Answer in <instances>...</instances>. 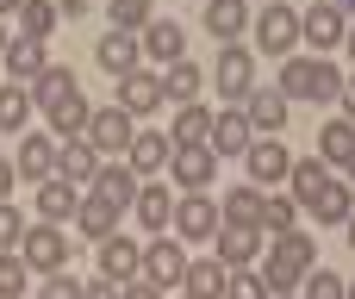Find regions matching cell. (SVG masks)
<instances>
[{"label": "cell", "instance_id": "obj_3", "mask_svg": "<svg viewBox=\"0 0 355 299\" xmlns=\"http://www.w3.org/2000/svg\"><path fill=\"white\" fill-rule=\"evenodd\" d=\"M343 31H349V12H343L337 0H312V6L300 12V37H306L312 50H337Z\"/></svg>", "mask_w": 355, "mask_h": 299}, {"label": "cell", "instance_id": "obj_7", "mask_svg": "<svg viewBox=\"0 0 355 299\" xmlns=\"http://www.w3.org/2000/svg\"><path fill=\"white\" fill-rule=\"evenodd\" d=\"M131 137H137V125H131V112H119V106H106V112H94V119H87V144H94V150H106V156H119V162H125Z\"/></svg>", "mask_w": 355, "mask_h": 299}, {"label": "cell", "instance_id": "obj_19", "mask_svg": "<svg viewBox=\"0 0 355 299\" xmlns=\"http://www.w3.org/2000/svg\"><path fill=\"white\" fill-rule=\"evenodd\" d=\"M37 225H62V219H75V206H81V194H75V181H62V175H50V181H37Z\"/></svg>", "mask_w": 355, "mask_h": 299}, {"label": "cell", "instance_id": "obj_14", "mask_svg": "<svg viewBox=\"0 0 355 299\" xmlns=\"http://www.w3.org/2000/svg\"><path fill=\"white\" fill-rule=\"evenodd\" d=\"M137 44H144V56H156V62H162V69H168V62H181V56H187V31H181V25H175V19H150V25H144V31H137Z\"/></svg>", "mask_w": 355, "mask_h": 299}, {"label": "cell", "instance_id": "obj_1", "mask_svg": "<svg viewBox=\"0 0 355 299\" xmlns=\"http://www.w3.org/2000/svg\"><path fill=\"white\" fill-rule=\"evenodd\" d=\"M306 268H318V244H312L306 231H275V256L262 262L268 299H287L300 281H306Z\"/></svg>", "mask_w": 355, "mask_h": 299}, {"label": "cell", "instance_id": "obj_10", "mask_svg": "<svg viewBox=\"0 0 355 299\" xmlns=\"http://www.w3.org/2000/svg\"><path fill=\"white\" fill-rule=\"evenodd\" d=\"M168 169H175V187L206 194V187H212V175H218V156H212L206 144H193V150H168Z\"/></svg>", "mask_w": 355, "mask_h": 299}, {"label": "cell", "instance_id": "obj_37", "mask_svg": "<svg viewBox=\"0 0 355 299\" xmlns=\"http://www.w3.org/2000/svg\"><path fill=\"white\" fill-rule=\"evenodd\" d=\"M25 112H31V87L6 81L0 87V131H25Z\"/></svg>", "mask_w": 355, "mask_h": 299}, {"label": "cell", "instance_id": "obj_20", "mask_svg": "<svg viewBox=\"0 0 355 299\" xmlns=\"http://www.w3.org/2000/svg\"><path fill=\"white\" fill-rule=\"evenodd\" d=\"M137 56H144L137 31H106V37L94 44V62H100L106 75H131V69H137Z\"/></svg>", "mask_w": 355, "mask_h": 299}, {"label": "cell", "instance_id": "obj_54", "mask_svg": "<svg viewBox=\"0 0 355 299\" xmlns=\"http://www.w3.org/2000/svg\"><path fill=\"white\" fill-rule=\"evenodd\" d=\"M343 231H349V250H355V212H349V219H343Z\"/></svg>", "mask_w": 355, "mask_h": 299}, {"label": "cell", "instance_id": "obj_23", "mask_svg": "<svg viewBox=\"0 0 355 299\" xmlns=\"http://www.w3.org/2000/svg\"><path fill=\"white\" fill-rule=\"evenodd\" d=\"M168 150H175V144H168L162 131H137V137H131V150H125V169H131V175L144 181V175L168 169Z\"/></svg>", "mask_w": 355, "mask_h": 299}, {"label": "cell", "instance_id": "obj_25", "mask_svg": "<svg viewBox=\"0 0 355 299\" xmlns=\"http://www.w3.org/2000/svg\"><path fill=\"white\" fill-rule=\"evenodd\" d=\"M287 181H293V200H300V206H312L337 175H331V162H324V156H306V162H293V169H287Z\"/></svg>", "mask_w": 355, "mask_h": 299}, {"label": "cell", "instance_id": "obj_36", "mask_svg": "<svg viewBox=\"0 0 355 299\" xmlns=\"http://www.w3.org/2000/svg\"><path fill=\"white\" fill-rule=\"evenodd\" d=\"M87 119H94V106H87L81 94H69L62 106H50V131H56V137H81V131H87Z\"/></svg>", "mask_w": 355, "mask_h": 299}, {"label": "cell", "instance_id": "obj_34", "mask_svg": "<svg viewBox=\"0 0 355 299\" xmlns=\"http://www.w3.org/2000/svg\"><path fill=\"white\" fill-rule=\"evenodd\" d=\"M193 94H200V62H187V56H181V62H168V69H162V100L187 106Z\"/></svg>", "mask_w": 355, "mask_h": 299}, {"label": "cell", "instance_id": "obj_44", "mask_svg": "<svg viewBox=\"0 0 355 299\" xmlns=\"http://www.w3.org/2000/svg\"><path fill=\"white\" fill-rule=\"evenodd\" d=\"M19 237H25V212L12 200H0V250H19Z\"/></svg>", "mask_w": 355, "mask_h": 299}, {"label": "cell", "instance_id": "obj_27", "mask_svg": "<svg viewBox=\"0 0 355 299\" xmlns=\"http://www.w3.org/2000/svg\"><path fill=\"white\" fill-rule=\"evenodd\" d=\"M225 262L212 256V262H187V275H181V293L187 299H225Z\"/></svg>", "mask_w": 355, "mask_h": 299}, {"label": "cell", "instance_id": "obj_43", "mask_svg": "<svg viewBox=\"0 0 355 299\" xmlns=\"http://www.w3.org/2000/svg\"><path fill=\"white\" fill-rule=\"evenodd\" d=\"M225 299H268V287H262V275L231 268V275H225Z\"/></svg>", "mask_w": 355, "mask_h": 299}, {"label": "cell", "instance_id": "obj_11", "mask_svg": "<svg viewBox=\"0 0 355 299\" xmlns=\"http://www.w3.org/2000/svg\"><path fill=\"white\" fill-rule=\"evenodd\" d=\"M156 106H168V100H162V75H144V69L119 75V112L144 119V112H156Z\"/></svg>", "mask_w": 355, "mask_h": 299}, {"label": "cell", "instance_id": "obj_51", "mask_svg": "<svg viewBox=\"0 0 355 299\" xmlns=\"http://www.w3.org/2000/svg\"><path fill=\"white\" fill-rule=\"evenodd\" d=\"M19 6H25V0H0V19H6V12H19Z\"/></svg>", "mask_w": 355, "mask_h": 299}, {"label": "cell", "instance_id": "obj_31", "mask_svg": "<svg viewBox=\"0 0 355 299\" xmlns=\"http://www.w3.org/2000/svg\"><path fill=\"white\" fill-rule=\"evenodd\" d=\"M75 231H81V237H94V244H100V237H112V231H119V206H106V200H94V194H87V200L75 206Z\"/></svg>", "mask_w": 355, "mask_h": 299}, {"label": "cell", "instance_id": "obj_40", "mask_svg": "<svg viewBox=\"0 0 355 299\" xmlns=\"http://www.w3.org/2000/svg\"><path fill=\"white\" fill-rule=\"evenodd\" d=\"M25 275H31L25 256H19V250H0V299H19V293H25Z\"/></svg>", "mask_w": 355, "mask_h": 299}, {"label": "cell", "instance_id": "obj_28", "mask_svg": "<svg viewBox=\"0 0 355 299\" xmlns=\"http://www.w3.org/2000/svg\"><path fill=\"white\" fill-rule=\"evenodd\" d=\"M318 62H324V56H287V62H281V94H287V100H312Z\"/></svg>", "mask_w": 355, "mask_h": 299}, {"label": "cell", "instance_id": "obj_55", "mask_svg": "<svg viewBox=\"0 0 355 299\" xmlns=\"http://www.w3.org/2000/svg\"><path fill=\"white\" fill-rule=\"evenodd\" d=\"M0 50H6V19H0Z\"/></svg>", "mask_w": 355, "mask_h": 299}, {"label": "cell", "instance_id": "obj_35", "mask_svg": "<svg viewBox=\"0 0 355 299\" xmlns=\"http://www.w3.org/2000/svg\"><path fill=\"white\" fill-rule=\"evenodd\" d=\"M349 150H355V125H349V119H324V131H318V156L343 169Z\"/></svg>", "mask_w": 355, "mask_h": 299}, {"label": "cell", "instance_id": "obj_6", "mask_svg": "<svg viewBox=\"0 0 355 299\" xmlns=\"http://www.w3.org/2000/svg\"><path fill=\"white\" fill-rule=\"evenodd\" d=\"M19 256H25V268H37V275H56V268L69 262V237H62L56 225H25V237H19Z\"/></svg>", "mask_w": 355, "mask_h": 299}, {"label": "cell", "instance_id": "obj_29", "mask_svg": "<svg viewBox=\"0 0 355 299\" xmlns=\"http://www.w3.org/2000/svg\"><path fill=\"white\" fill-rule=\"evenodd\" d=\"M206 137H212V112H206L200 100H187V106L175 112V137H168V144H175V150H193V144H206Z\"/></svg>", "mask_w": 355, "mask_h": 299}, {"label": "cell", "instance_id": "obj_39", "mask_svg": "<svg viewBox=\"0 0 355 299\" xmlns=\"http://www.w3.org/2000/svg\"><path fill=\"white\" fill-rule=\"evenodd\" d=\"M150 6H156V0H106L112 31H144V25H150Z\"/></svg>", "mask_w": 355, "mask_h": 299}, {"label": "cell", "instance_id": "obj_46", "mask_svg": "<svg viewBox=\"0 0 355 299\" xmlns=\"http://www.w3.org/2000/svg\"><path fill=\"white\" fill-rule=\"evenodd\" d=\"M337 94H343V75H337L331 62H318V87H312V100L324 106V100H337Z\"/></svg>", "mask_w": 355, "mask_h": 299}, {"label": "cell", "instance_id": "obj_26", "mask_svg": "<svg viewBox=\"0 0 355 299\" xmlns=\"http://www.w3.org/2000/svg\"><path fill=\"white\" fill-rule=\"evenodd\" d=\"M243 25H250V0H206V31L218 44H237Z\"/></svg>", "mask_w": 355, "mask_h": 299}, {"label": "cell", "instance_id": "obj_47", "mask_svg": "<svg viewBox=\"0 0 355 299\" xmlns=\"http://www.w3.org/2000/svg\"><path fill=\"white\" fill-rule=\"evenodd\" d=\"M81 299H125V287L100 275V281H81Z\"/></svg>", "mask_w": 355, "mask_h": 299}, {"label": "cell", "instance_id": "obj_8", "mask_svg": "<svg viewBox=\"0 0 355 299\" xmlns=\"http://www.w3.org/2000/svg\"><path fill=\"white\" fill-rule=\"evenodd\" d=\"M250 144H256V125H250V112H237V106L212 112V137H206V150H212V156H243Z\"/></svg>", "mask_w": 355, "mask_h": 299}, {"label": "cell", "instance_id": "obj_22", "mask_svg": "<svg viewBox=\"0 0 355 299\" xmlns=\"http://www.w3.org/2000/svg\"><path fill=\"white\" fill-rule=\"evenodd\" d=\"M137 262H144V250H137L131 237H119V231L100 237V275H106V281H119V287L137 281Z\"/></svg>", "mask_w": 355, "mask_h": 299}, {"label": "cell", "instance_id": "obj_30", "mask_svg": "<svg viewBox=\"0 0 355 299\" xmlns=\"http://www.w3.org/2000/svg\"><path fill=\"white\" fill-rule=\"evenodd\" d=\"M131 212H137V219H144L150 231H168V219H175V194L150 181V187H137V200H131Z\"/></svg>", "mask_w": 355, "mask_h": 299}, {"label": "cell", "instance_id": "obj_49", "mask_svg": "<svg viewBox=\"0 0 355 299\" xmlns=\"http://www.w3.org/2000/svg\"><path fill=\"white\" fill-rule=\"evenodd\" d=\"M12 181H19V169H12V162L0 156V200H12Z\"/></svg>", "mask_w": 355, "mask_h": 299}, {"label": "cell", "instance_id": "obj_17", "mask_svg": "<svg viewBox=\"0 0 355 299\" xmlns=\"http://www.w3.org/2000/svg\"><path fill=\"white\" fill-rule=\"evenodd\" d=\"M56 175L75 181V187H87V181L100 175V150H94L87 137H62V144H56Z\"/></svg>", "mask_w": 355, "mask_h": 299}, {"label": "cell", "instance_id": "obj_16", "mask_svg": "<svg viewBox=\"0 0 355 299\" xmlns=\"http://www.w3.org/2000/svg\"><path fill=\"white\" fill-rule=\"evenodd\" d=\"M250 75H256L250 50H243V44H225V50H218V69H212L218 94H225V100H243V94H250Z\"/></svg>", "mask_w": 355, "mask_h": 299}, {"label": "cell", "instance_id": "obj_15", "mask_svg": "<svg viewBox=\"0 0 355 299\" xmlns=\"http://www.w3.org/2000/svg\"><path fill=\"white\" fill-rule=\"evenodd\" d=\"M0 56H6V69H12V81H19V87H31V81L50 69L44 37H25V31H19V37H6V50H0Z\"/></svg>", "mask_w": 355, "mask_h": 299}, {"label": "cell", "instance_id": "obj_58", "mask_svg": "<svg viewBox=\"0 0 355 299\" xmlns=\"http://www.w3.org/2000/svg\"><path fill=\"white\" fill-rule=\"evenodd\" d=\"M287 299H293V293H287Z\"/></svg>", "mask_w": 355, "mask_h": 299}, {"label": "cell", "instance_id": "obj_57", "mask_svg": "<svg viewBox=\"0 0 355 299\" xmlns=\"http://www.w3.org/2000/svg\"><path fill=\"white\" fill-rule=\"evenodd\" d=\"M343 299H355V281H349V287H343Z\"/></svg>", "mask_w": 355, "mask_h": 299}, {"label": "cell", "instance_id": "obj_33", "mask_svg": "<svg viewBox=\"0 0 355 299\" xmlns=\"http://www.w3.org/2000/svg\"><path fill=\"white\" fill-rule=\"evenodd\" d=\"M306 212H312L318 225H343V219L355 212V194H349V181H331V187H324V194H318V200H312Z\"/></svg>", "mask_w": 355, "mask_h": 299}, {"label": "cell", "instance_id": "obj_13", "mask_svg": "<svg viewBox=\"0 0 355 299\" xmlns=\"http://www.w3.org/2000/svg\"><path fill=\"white\" fill-rule=\"evenodd\" d=\"M212 244H218V262L225 268H250L256 250H262V225H218Z\"/></svg>", "mask_w": 355, "mask_h": 299}, {"label": "cell", "instance_id": "obj_41", "mask_svg": "<svg viewBox=\"0 0 355 299\" xmlns=\"http://www.w3.org/2000/svg\"><path fill=\"white\" fill-rule=\"evenodd\" d=\"M343 275H331V268H306V281H300V293L306 299H343Z\"/></svg>", "mask_w": 355, "mask_h": 299}, {"label": "cell", "instance_id": "obj_48", "mask_svg": "<svg viewBox=\"0 0 355 299\" xmlns=\"http://www.w3.org/2000/svg\"><path fill=\"white\" fill-rule=\"evenodd\" d=\"M125 299H162V287H150V281H125Z\"/></svg>", "mask_w": 355, "mask_h": 299}, {"label": "cell", "instance_id": "obj_5", "mask_svg": "<svg viewBox=\"0 0 355 299\" xmlns=\"http://www.w3.org/2000/svg\"><path fill=\"white\" fill-rule=\"evenodd\" d=\"M175 237L181 244H206L218 225H225V212H218V200H206V194H187V200H175Z\"/></svg>", "mask_w": 355, "mask_h": 299}, {"label": "cell", "instance_id": "obj_9", "mask_svg": "<svg viewBox=\"0 0 355 299\" xmlns=\"http://www.w3.org/2000/svg\"><path fill=\"white\" fill-rule=\"evenodd\" d=\"M12 169H19L25 181H50V175H56V137H50V131H19Z\"/></svg>", "mask_w": 355, "mask_h": 299}, {"label": "cell", "instance_id": "obj_2", "mask_svg": "<svg viewBox=\"0 0 355 299\" xmlns=\"http://www.w3.org/2000/svg\"><path fill=\"white\" fill-rule=\"evenodd\" d=\"M137 275L150 281V287H181V275H187V250L175 244V237H162L156 231V244H144V262H137Z\"/></svg>", "mask_w": 355, "mask_h": 299}, {"label": "cell", "instance_id": "obj_4", "mask_svg": "<svg viewBox=\"0 0 355 299\" xmlns=\"http://www.w3.org/2000/svg\"><path fill=\"white\" fill-rule=\"evenodd\" d=\"M293 44H300V12H293L287 0L262 6V12H256V50H268V56H287Z\"/></svg>", "mask_w": 355, "mask_h": 299}, {"label": "cell", "instance_id": "obj_18", "mask_svg": "<svg viewBox=\"0 0 355 299\" xmlns=\"http://www.w3.org/2000/svg\"><path fill=\"white\" fill-rule=\"evenodd\" d=\"M137 187H144V181H137L125 162H100V175L87 181V194H94V200H106V206H119V212L137 200Z\"/></svg>", "mask_w": 355, "mask_h": 299}, {"label": "cell", "instance_id": "obj_45", "mask_svg": "<svg viewBox=\"0 0 355 299\" xmlns=\"http://www.w3.org/2000/svg\"><path fill=\"white\" fill-rule=\"evenodd\" d=\"M37 299H81V281L56 268V275H44V287H37Z\"/></svg>", "mask_w": 355, "mask_h": 299}, {"label": "cell", "instance_id": "obj_42", "mask_svg": "<svg viewBox=\"0 0 355 299\" xmlns=\"http://www.w3.org/2000/svg\"><path fill=\"white\" fill-rule=\"evenodd\" d=\"M293 219H300V200H262V231H293Z\"/></svg>", "mask_w": 355, "mask_h": 299}, {"label": "cell", "instance_id": "obj_50", "mask_svg": "<svg viewBox=\"0 0 355 299\" xmlns=\"http://www.w3.org/2000/svg\"><path fill=\"white\" fill-rule=\"evenodd\" d=\"M337 106H343V119L355 125V81H343V94H337Z\"/></svg>", "mask_w": 355, "mask_h": 299}, {"label": "cell", "instance_id": "obj_24", "mask_svg": "<svg viewBox=\"0 0 355 299\" xmlns=\"http://www.w3.org/2000/svg\"><path fill=\"white\" fill-rule=\"evenodd\" d=\"M69 94H81V81H75V69H62V62H50V69L31 81V106H44V112H50V106H62Z\"/></svg>", "mask_w": 355, "mask_h": 299}, {"label": "cell", "instance_id": "obj_52", "mask_svg": "<svg viewBox=\"0 0 355 299\" xmlns=\"http://www.w3.org/2000/svg\"><path fill=\"white\" fill-rule=\"evenodd\" d=\"M343 50H349V56H355V25H349V31H343Z\"/></svg>", "mask_w": 355, "mask_h": 299}, {"label": "cell", "instance_id": "obj_12", "mask_svg": "<svg viewBox=\"0 0 355 299\" xmlns=\"http://www.w3.org/2000/svg\"><path fill=\"white\" fill-rule=\"evenodd\" d=\"M243 162H250V181H256V187H275V181H287V169H293V156L281 150V137H256V144L243 150Z\"/></svg>", "mask_w": 355, "mask_h": 299}, {"label": "cell", "instance_id": "obj_56", "mask_svg": "<svg viewBox=\"0 0 355 299\" xmlns=\"http://www.w3.org/2000/svg\"><path fill=\"white\" fill-rule=\"evenodd\" d=\"M337 6H343V12H355V0H337Z\"/></svg>", "mask_w": 355, "mask_h": 299}, {"label": "cell", "instance_id": "obj_53", "mask_svg": "<svg viewBox=\"0 0 355 299\" xmlns=\"http://www.w3.org/2000/svg\"><path fill=\"white\" fill-rule=\"evenodd\" d=\"M343 175H349V187H355V150H349V162H343Z\"/></svg>", "mask_w": 355, "mask_h": 299}, {"label": "cell", "instance_id": "obj_21", "mask_svg": "<svg viewBox=\"0 0 355 299\" xmlns=\"http://www.w3.org/2000/svg\"><path fill=\"white\" fill-rule=\"evenodd\" d=\"M243 100H250L243 112H250V125H256L262 137H281V131H287V94H281V87H262V94L250 87Z\"/></svg>", "mask_w": 355, "mask_h": 299}, {"label": "cell", "instance_id": "obj_32", "mask_svg": "<svg viewBox=\"0 0 355 299\" xmlns=\"http://www.w3.org/2000/svg\"><path fill=\"white\" fill-rule=\"evenodd\" d=\"M262 200H268V194L250 181V187H231L218 212H225V225H262Z\"/></svg>", "mask_w": 355, "mask_h": 299}, {"label": "cell", "instance_id": "obj_38", "mask_svg": "<svg viewBox=\"0 0 355 299\" xmlns=\"http://www.w3.org/2000/svg\"><path fill=\"white\" fill-rule=\"evenodd\" d=\"M19 19H25V37H50L56 19H62V6H56V0H25Z\"/></svg>", "mask_w": 355, "mask_h": 299}]
</instances>
